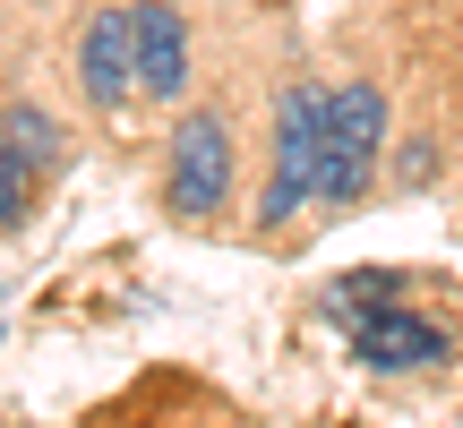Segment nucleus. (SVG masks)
<instances>
[{"label": "nucleus", "mask_w": 463, "mask_h": 428, "mask_svg": "<svg viewBox=\"0 0 463 428\" xmlns=\"http://www.w3.org/2000/svg\"><path fill=\"white\" fill-rule=\"evenodd\" d=\"M378 146H386V95L378 86H335L326 112H317V198L352 206L378 172Z\"/></svg>", "instance_id": "nucleus-1"}, {"label": "nucleus", "mask_w": 463, "mask_h": 428, "mask_svg": "<svg viewBox=\"0 0 463 428\" xmlns=\"http://www.w3.org/2000/svg\"><path fill=\"white\" fill-rule=\"evenodd\" d=\"M317 112H326V86H292L275 103V172H266V198H258L266 223H283L317 198Z\"/></svg>", "instance_id": "nucleus-2"}, {"label": "nucleus", "mask_w": 463, "mask_h": 428, "mask_svg": "<svg viewBox=\"0 0 463 428\" xmlns=\"http://www.w3.org/2000/svg\"><path fill=\"white\" fill-rule=\"evenodd\" d=\"M232 189V137L215 112H189L181 129H172V172H164V206L181 214V223H206V214L223 206Z\"/></svg>", "instance_id": "nucleus-3"}, {"label": "nucleus", "mask_w": 463, "mask_h": 428, "mask_svg": "<svg viewBox=\"0 0 463 428\" xmlns=\"http://www.w3.org/2000/svg\"><path fill=\"white\" fill-rule=\"evenodd\" d=\"M344 326H352V351H361L369 368H438L447 360V326L412 317L403 300H369V309H352Z\"/></svg>", "instance_id": "nucleus-4"}, {"label": "nucleus", "mask_w": 463, "mask_h": 428, "mask_svg": "<svg viewBox=\"0 0 463 428\" xmlns=\"http://www.w3.org/2000/svg\"><path fill=\"white\" fill-rule=\"evenodd\" d=\"M78 78H86V103L95 112H120L137 86V9H103L86 26V51H78Z\"/></svg>", "instance_id": "nucleus-5"}, {"label": "nucleus", "mask_w": 463, "mask_h": 428, "mask_svg": "<svg viewBox=\"0 0 463 428\" xmlns=\"http://www.w3.org/2000/svg\"><path fill=\"white\" fill-rule=\"evenodd\" d=\"M137 86L164 95V103L189 86V26H181V9H164V0H137Z\"/></svg>", "instance_id": "nucleus-6"}, {"label": "nucleus", "mask_w": 463, "mask_h": 428, "mask_svg": "<svg viewBox=\"0 0 463 428\" xmlns=\"http://www.w3.org/2000/svg\"><path fill=\"white\" fill-rule=\"evenodd\" d=\"M43 181H52V172L43 163H34V154L26 146H9V137H0V223H26V214H34V198H43Z\"/></svg>", "instance_id": "nucleus-7"}, {"label": "nucleus", "mask_w": 463, "mask_h": 428, "mask_svg": "<svg viewBox=\"0 0 463 428\" xmlns=\"http://www.w3.org/2000/svg\"><path fill=\"white\" fill-rule=\"evenodd\" d=\"M0 137H9V146H26V154H34L43 172H61V163H69L61 129H52V120L34 112V103H9V112H0Z\"/></svg>", "instance_id": "nucleus-8"}, {"label": "nucleus", "mask_w": 463, "mask_h": 428, "mask_svg": "<svg viewBox=\"0 0 463 428\" xmlns=\"http://www.w3.org/2000/svg\"><path fill=\"white\" fill-rule=\"evenodd\" d=\"M0 334H9V283H0Z\"/></svg>", "instance_id": "nucleus-9"}]
</instances>
